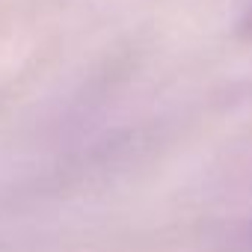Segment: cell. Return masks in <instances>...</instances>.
Wrapping results in <instances>:
<instances>
[{"mask_svg": "<svg viewBox=\"0 0 252 252\" xmlns=\"http://www.w3.org/2000/svg\"><path fill=\"white\" fill-rule=\"evenodd\" d=\"M243 30H246V33H252V12L246 15V21H243Z\"/></svg>", "mask_w": 252, "mask_h": 252, "instance_id": "obj_1", "label": "cell"}]
</instances>
